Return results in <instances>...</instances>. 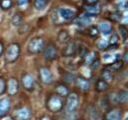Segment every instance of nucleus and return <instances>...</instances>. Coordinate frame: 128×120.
Wrapping results in <instances>:
<instances>
[{
    "label": "nucleus",
    "mask_w": 128,
    "mask_h": 120,
    "mask_svg": "<svg viewBox=\"0 0 128 120\" xmlns=\"http://www.w3.org/2000/svg\"><path fill=\"white\" fill-rule=\"evenodd\" d=\"M97 28H98L99 32H101V33H103V34H109V33L111 32V30H112L111 24H110L109 22H107V21H102V22H100V23L98 24Z\"/></svg>",
    "instance_id": "f3484780"
},
{
    "label": "nucleus",
    "mask_w": 128,
    "mask_h": 120,
    "mask_svg": "<svg viewBox=\"0 0 128 120\" xmlns=\"http://www.w3.org/2000/svg\"><path fill=\"white\" fill-rule=\"evenodd\" d=\"M28 30H29V25H28V24H21V25L19 26V28H18L19 34H24V33H26Z\"/></svg>",
    "instance_id": "2f4dec72"
},
{
    "label": "nucleus",
    "mask_w": 128,
    "mask_h": 120,
    "mask_svg": "<svg viewBox=\"0 0 128 120\" xmlns=\"http://www.w3.org/2000/svg\"><path fill=\"white\" fill-rule=\"evenodd\" d=\"M42 53H43V57L46 59V60H49V61H53L57 58V48L53 45V44H48L46 45L43 50H42Z\"/></svg>",
    "instance_id": "423d86ee"
},
{
    "label": "nucleus",
    "mask_w": 128,
    "mask_h": 120,
    "mask_svg": "<svg viewBox=\"0 0 128 120\" xmlns=\"http://www.w3.org/2000/svg\"><path fill=\"white\" fill-rule=\"evenodd\" d=\"M96 47L99 49V50H105V49H107L108 48V46H109V43L105 40V39H97V41H96Z\"/></svg>",
    "instance_id": "b1692460"
},
{
    "label": "nucleus",
    "mask_w": 128,
    "mask_h": 120,
    "mask_svg": "<svg viewBox=\"0 0 128 120\" xmlns=\"http://www.w3.org/2000/svg\"><path fill=\"white\" fill-rule=\"evenodd\" d=\"M46 107H47V109L50 112H52V113H58L63 108V101H62L61 97L58 96L57 94L50 95L47 98Z\"/></svg>",
    "instance_id": "f257e3e1"
},
{
    "label": "nucleus",
    "mask_w": 128,
    "mask_h": 120,
    "mask_svg": "<svg viewBox=\"0 0 128 120\" xmlns=\"http://www.w3.org/2000/svg\"><path fill=\"white\" fill-rule=\"evenodd\" d=\"M99 66H100V61H99V59H97V58H95V59L90 63V68H91V70H96V69L99 68Z\"/></svg>",
    "instance_id": "7c9ffc66"
},
{
    "label": "nucleus",
    "mask_w": 128,
    "mask_h": 120,
    "mask_svg": "<svg viewBox=\"0 0 128 120\" xmlns=\"http://www.w3.org/2000/svg\"><path fill=\"white\" fill-rule=\"evenodd\" d=\"M55 92L58 96L60 97H66L70 92H69V89L68 87L65 85V84H62V83H59L58 85H56L55 87Z\"/></svg>",
    "instance_id": "2eb2a0df"
},
{
    "label": "nucleus",
    "mask_w": 128,
    "mask_h": 120,
    "mask_svg": "<svg viewBox=\"0 0 128 120\" xmlns=\"http://www.w3.org/2000/svg\"><path fill=\"white\" fill-rule=\"evenodd\" d=\"M66 97H67L66 104H65L66 111L67 112H74V111H76L77 108H78V104H79L78 95L76 93H69Z\"/></svg>",
    "instance_id": "20e7f679"
},
{
    "label": "nucleus",
    "mask_w": 128,
    "mask_h": 120,
    "mask_svg": "<svg viewBox=\"0 0 128 120\" xmlns=\"http://www.w3.org/2000/svg\"><path fill=\"white\" fill-rule=\"evenodd\" d=\"M74 82H75V85H76L80 90H82V91H87V90H89V88H90V83H89V81H88L86 78L82 77V76H77V77L74 79Z\"/></svg>",
    "instance_id": "f8f14e48"
},
{
    "label": "nucleus",
    "mask_w": 128,
    "mask_h": 120,
    "mask_svg": "<svg viewBox=\"0 0 128 120\" xmlns=\"http://www.w3.org/2000/svg\"><path fill=\"white\" fill-rule=\"evenodd\" d=\"M98 33H99V30L96 26H92V27L88 28V35L90 37H97Z\"/></svg>",
    "instance_id": "cd10ccee"
},
{
    "label": "nucleus",
    "mask_w": 128,
    "mask_h": 120,
    "mask_svg": "<svg viewBox=\"0 0 128 120\" xmlns=\"http://www.w3.org/2000/svg\"><path fill=\"white\" fill-rule=\"evenodd\" d=\"M87 3H89V4H93V3H96L98 0H85Z\"/></svg>",
    "instance_id": "e433bc0d"
},
{
    "label": "nucleus",
    "mask_w": 128,
    "mask_h": 120,
    "mask_svg": "<svg viewBox=\"0 0 128 120\" xmlns=\"http://www.w3.org/2000/svg\"><path fill=\"white\" fill-rule=\"evenodd\" d=\"M95 88L98 92H104L108 89V82H106L105 80H103L102 78L97 80L96 84H95Z\"/></svg>",
    "instance_id": "6ab92c4d"
},
{
    "label": "nucleus",
    "mask_w": 128,
    "mask_h": 120,
    "mask_svg": "<svg viewBox=\"0 0 128 120\" xmlns=\"http://www.w3.org/2000/svg\"><path fill=\"white\" fill-rule=\"evenodd\" d=\"M13 118L17 120H27L30 118V110L27 107H21L14 111Z\"/></svg>",
    "instance_id": "9d476101"
},
{
    "label": "nucleus",
    "mask_w": 128,
    "mask_h": 120,
    "mask_svg": "<svg viewBox=\"0 0 128 120\" xmlns=\"http://www.w3.org/2000/svg\"><path fill=\"white\" fill-rule=\"evenodd\" d=\"M6 90L8 95L14 96L19 91V82L16 78H10L8 82H6Z\"/></svg>",
    "instance_id": "6e6552de"
},
{
    "label": "nucleus",
    "mask_w": 128,
    "mask_h": 120,
    "mask_svg": "<svg viewBox=\"0 0 128 120\" xmlns=\"http://www.w3.org/2000/svg\"><path fill=\"white\" fill-rule=\"evenodd\" d=\"M78 42L76 40H71V41H68L66 42V45L64 46L63 50H62V55L63 56H66V57H69V56H73L77 50H78V47L80 46L79 44H77Z\"/></svg>",
    "instance_id": "39448f33"
},
{
    "label": "nucleus",
    "mask_w": 128,
    "mask_h": 120,
    "mask_svg": "<svg viewBox=\"0 0 128 120\" xmlns=\"http://www.w3.org/2000/svg\"><path fill=\"white\" fill-rule=\"evenodd\" d=\"M78 23L82 26H88L90 23H91V18L89 15H87L86 13H84L78 20Z\"/></svg>",
    "instance_id": "4be33fe9"
},
{
    "label": "nucleus",
    "mask_w": 128,
    "mask_h": 120,
    "mask_svg": "<svg viewBox=\"0 0 128 120\" xmlns=\"http://www.w3.org/2000/svg\"><path fill=\"white\" fill-rule=\"evenodd\" d=\"M11 22L14 26H20L22 23H23V16L20 15V14H15L12 19H11Z\"/></svg>",
    "instance_id": "393cba45"
},
{
    "label": "nucleus",
    "mask_w": 128,
    "mask_h": 120,
    "mask_svg": "<svg viewBox=\"0 0 128 120\" xmlns=\"http://www.w3.org/2000/svg\"><path fill=\"white\" fill-rule=\"evenodd\" d=\"M118 32H119V35H120V38L122 39V41L125 42L126 39H127V36H128L127 28H126L124 25H120V26L118 27Z\"/></svg>",
    "instance_id": "5701e85b"
},
{
    "label": "nucleus",
    "mask_w": 128,
    "mask_h": 120,
    "mask_svg": "<svg viewBox=\"0 0 128 120\" xmlns=\"http://www.w3.org/2000/svg\"><path fill=\"white\" fill-rule=\"evenodd\" d=\"M118 40H119L118 35H117L116 33H113V34H112V36H111V38H110L109 44H110V45H116V44H117V42H118Z\"/></svg>",
    "instance_id": "473e14b6"
},
{
    "label": "nucleus",
    "mask_w": 128,
    "mask_h": 120,
    "mask_svg": "<svg viewBox=\"0 0 128 120\" xmlns=\"http://www.w3.org/2000/svg\"><path fill=\"white\" fill-rule=\"evenodd\" d=\"M101 77H102V79L105 80L106 82H110V81H112V79H113L112 72H111L110 70H108L107 68H105V69H103V70L101 71Z\"/></svg>",
    "instance_id": "412c9836"
},
{
    "label": "nucleus",
    "mask_w": 128,
    "mask_h": 120,
    "mask_svg": "<svg viewBox=\"0 0 128 120\" xmlns=\"http://www.w3.org/2000/svg\"><path fill=\"white\" fill-rule=\"evenodd\" d=\"M123 65H124V63H123L122 60H116V61H114L113 63L107 65L106 68H107L108 70H110L111 72H115V71L121 70L122 67H123Z\"/></svg>",
    "instance_id": "a211bd4d"
},
{
    "label": "nucleus",
    "mask_w": 128,
    "mask_h": 120,
    "mask_svg": "<svg viewBox=\"0 0 128 120\" xmlns=\"http://www.w3.org/2000/svg\"><path fill=\"white\" fill-rule=\"evenodd\" d=\"M12 6V1L11 0H0V8L3 10L10 9Z\"/></svg>",
    "instance_id": "bb28decb"
},
{
    "label": "nucleus",
    "mask_w": 128,
    "mask_h": 120,
    "mask_svg": "<svg viewBox=\"0 0 128 120\" xmlns=\"http://www.w3.org/2000/svg\"><path fill=\"white\" fill-rule=\"evenodd\" d=\"M10 106H11V102L9 98H3L0 100V118L5 116L9 112Z\"/></svg>",
    "instance_id": "4468645a"
},
{
    "label": "nucleus",
    "mask_w": 128,
    "mask_h": 120,
    "mask_svg": "<svg viewBox=\"0 0 128 120\" xmlns=\"http://www.w3.org/2000/svg\"><path fill=\"white\" fill-rule=\"evenodd\" d=\"M5 60L8 63H14L20 54V46L18 43H12L10 44L6 50H5Z\"/></svg>",
    "instance_id": "f03ea898"
},
{
    "label": "nucleus",
    "mask_w": 128,
    "mask_h": 120,
    "mask_svg": "<svg viewBox=\"0 0 128 120\" xmlns=\"http://www.w3.org/2000/svg\"><path fill=\"white\" fill-rule=\"evenodd\" d=\"M3 52H4V46H3V43L0 42V56L3 54Z\"/></svg>",
    "instance_id": "c9c22d12"
},
{
    "label": "nucleus",
    "mask_w": 128,
    "mask_h": 120,
    "mask_svg": "<svg viewBox=\"0 0 128 120\" xmlns=\"http://www.w3.org/2000/svg\"><path fill=\"white\" fill-rule=\"evenodd\" d=\"M121 60L123 61V63H127V62H128V53H127V52H125V53H124L123 58H122Z\"/></svg>",
    "instance_id": "72a5a7b5"
},
{
    "label": "nucleus",
    "mask_w": 128,
    "mask_h": 120,
    "mask_svg": "<svg viewBox=\"0 0 128 120\" xmlns=\"http://www.w3.org/2000/svg\"><path fill=\"white\" fill-rule=\"evenodd\" d=\"M58 13L61 16V18H63L64 20H72L76 16L74 10H72L70 8H66V7L65 8H60L58 10Z\"/></svg>",
    "instance_id": "ddd939ff"
},
{
    "label": "nucleus",
    "mask_w": 128,
    "mask_h": 120,
    "mask_svg": "<svg viewBox=\"0 0 128 120\" xmlns=\"http://www.w3.org/2000/svg\"><path fill=\"white\" fill-rule=\"evenodd\" d=\"M21 84L23 88L27 91H32L35 87V81L34 78L30 74H23L21 78Z\"/></svg>",
    "instance_id": "1a4fd4ad"
},
{
    "label": "nucleus",
    "mask_w": 128,
    "mask_h": 120,
    "mask_svg": "<svg viewBox=\"0 0 128 120\" xmlns=\"http://www.w3.org/2000/svg\"><path fill=\"white\" fill-rule=\"evenodd\" d=\"M33 5L37 10H43L47 5V0H34Z\"/></svg>",
    "instance_id": "a878e982"
},
{
    "label": "nucleus",
    "mask_w": 128,
    "mask_h": 120,
    "mask_svg": "<svg viewBox=\"0 0 128 120\" xmlns=\"http://www.w3.org/2000/svg\"><path fill=\"white\" fill-rule=\"evenodd\" d=\"M115 100L119 104H125L128 101V92L126 90H120L115 96Z\"/></svg>",
    "instance_id": "dca6fc26"
},
{
    "label": "nucleus",
    "mask_w": 128,
    "mask_h": 120,
    "mask_svg": "<svg viewBox=\"0 0 128 120\" xmlns=\"http://www.w3.org/2000/svg\"><path fill=\"white\" fill-rule=\"evenodd\" d=\"M44 47H45V40L42 37H34L29 41L27 45V50L31 54H37L42 52Z\"/></svg>",
    "instance_id": "7ed1b4c3"
},
{
    "label": "nucleus",
    "mask_w": 128,
    "mask_h": 120,
    "mask_svg": "<svg viewBox=\"0 0 128 120\" xmlns=\"http://www.w3.org/2000/svg\"><path fill=\"white\" fill-rule=\"evenodd\" d=\"M6 91V80L3 77H0V95Z\"/></svg>",
    "instance_id": "c756f323"
},
{
    "label": "nucleus",
    "mask_w": 128,
    "mask_h": 120,
    "mask_svg": "<svg viewBox=\"0 0 128 120\" xmlns=\"http://www.w3.org/2000/svg\"><path fill=\"white\" fill-rule=\"evenodd\" d=\"M39 77H40V80L43 84L45 85H48V84H51L52 83V80H53V76H52V72L51 70L48 68V67H41L39 69Z\"/></svg>",
    "instance_id": "0eeeda50"
},
{
    "label": "nucleus",
    "mask_w": 128,
    "mask_h": 120,
    "mask_svg": "<svg viewBox=\"0 0 128 120\" xmlns=\"http://www.w3.org/2000/svg\"><path fill=\"white\" fill-rule=\"evenodd\" d=\"M29 2V0H18V5L22 6V5H25Z\"/></svg>",
    "instance_id": "f704fd0d"
},
{
    "label": "nucleus",
    "mask_w": 128,
    "mask_h": 120,
    "mask_svg": "<svg viewBox=\"0 0 128 120\" xmlns=\"http://www.w3.org/2000/svg\"><path fill=\"white\" fill-rule=\"evenodd\" d=\"M121 118H122V110L120 108H112L108 110L104 115L105 120H120Z\"/></svg>",
    "instance_id": "9b49d317"
},
{
    "label": "nucleus",
    "mask_w": 128,
    "mask_h": 120,
    "mask_svg": "<svg viewBox=\"0 0 128 120\" xmlns=\"http://www.w3.org/2000/svg\"><path fill=\"white\" fill-rule=\"evenodd\" d=\"M57 39H58V41L60 42V43H66V42H68L69 41V34H68V32L66 31V30H61V31H59V33H58V36H57Z\"/></svg>",
    "instance_id": "aec40b11"
},
{
    "label": "nucleus",
    "mask_w": 128,
    "mask_h": 120,
    "mask_svg": "<svg viewBox=\"0 0 128 120\" xmlns=\"http://www.w3.org/2000/svg\"><path fill=\"white\" fill-rule=\"evenodd\" d=\"M83 58L85 59V63H86V64H90V63L95 59V56H94V53H89V52H87V54H86Z\"/></svg>",
    "instance_id": "c85d7f7f"
}]
</instances>
